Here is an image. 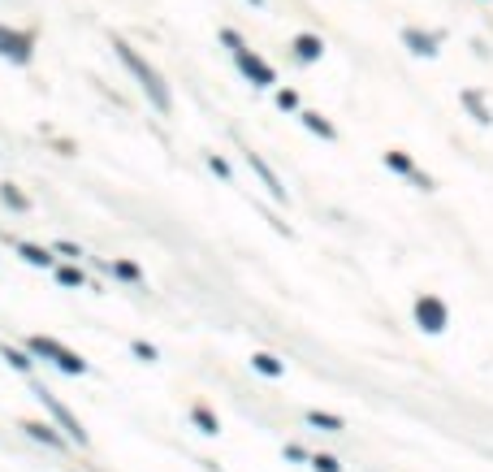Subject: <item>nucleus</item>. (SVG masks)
I'll return each instance as SVG.
<instances>
[{"label":"nucleus","instance_id":"1","mask_svg":"<svg viewBox=\"0 0 493 472\" xmlns=\"http://www.w3.org/2000/svg\"><path fill=\"white\" fill-rule=\"evenodd\" d=\"M221 44L229 48V53H234V61L242 65V74H246V78H251V83H255V87H273V70H269V65H264V61H255L251 53H246V48H242V39L234 35V30H221Z\"/></svg>","mask_w":493,"mask_h":472},{"label":"nucleus","instance_id":"2","mask_svg":"<svg viewBox=\"0 0 493 472\" xmlns=\"http://www.w3.org/2000/svg\"><path fill=\"white\" fill-rule=\"evenodd\" d=\"M117 57H122V61L130 65V70H135V74H139V83H143V91H147V95H152V100H156L160 108H169V91H164V87H160V78H156V70H152V65H147V61H143L139 53H130V48H126L122 39H117Z\"/></svg>","mask_w":493,"mask_h":472},{"label":"nucleus","instance_id":"3","mask_svg":"<svg viewBox=\"0 0 493 472\" xmlns=\"http://www.w3.org/2000/svg\"><path fill=\"white\" fill-rule=\"evenodd\" d=\"M26 347L35 351V355H48V360H52V364H61L65 372H87V364H82V360H78V355H74L70 347H61V343H52V338H30Z\"/></svg>","mask_w":493,"mask_h":472},{"label":"nucleus","instance_id":"4","mask_svg":"<svg viewBox=\"0 0 493 472\" xmlns=\"http://www.w3.org/2000/svg\"><path fill=\"white\" fill-rule=\"evenodd\" d=\"M416 317H420V325H424L429 334L446 330V308H441V299H433V295H424V299L416 303Z\"/></svg>","mask_w":493,"mask_h":472},{"label":"nucleus","instance_id":"5","mask_svg":"<svg viewBox=\"0 0 493 472\" xmlns=\"http://www.w3.org/2000/svg\"><path fill=\"white\" fill-rule=\"evenodd\" d=\"M0 53H9L13 61H26L30 57V39L26 35H13V30L0 26Z\"/></svg>","mask_w":493,"mask_h":472},{"label":"nucleus","instance_id":"6","mask_svg":"<svg viewBox=\"0 0 493 472\" xmlns=\"http://www.w3.org/2000/svg\"><path fill=\"white\" fill-rule=\"evenodd\" d=\"M44 403H48V408H52V416L61 420V429H65V433H70V437H74V442H87V433H82V425H78V420H74L70 412H65V408H61V403H57L52 395H44Z\"/></svg>","mask_w":493,"mask_h":472},{"label":"nucleus","instance_id":"7","mask_svg":"<svg viewBox=\"0 0 493 472\" xmlns=\"http://www.w3.org/2000/svg\"><path fill=\"white\" fill-rule=\"evenodd\" d=\"M389 165H394V169H398V173H407V178H416V182H420V187H429V178H424V173H416V165H411V160H407V156H398V152H389Z\"/></svg>","mask_w":493,"mask_h":472},{"label":"nucleus","instance_id":"8","mask_svg":"<svg viewBox=\"0 0 493 472\" xmlns=\"http://www.w3.org/2000/svg\"><path fill=\"white\" fill-rule=\"evenodd\" d=\"M299 117H303V126H311V130H316L320 139H334V126H329V122L320 117V113H299Z\"/></svg>","mask_w":493,"mask_h":472},{"label":"nucleus","instance_id":"9","mask_svg":"<svg viewBox=\"0 0 493 472\" xmlns=\"http://www.w3.org/2000/svg\"><path fill=\"white\" fill-rule=\"evenodd\" d=\"M307 425H316V429H325V433H338L342 420H338V416H325V412H307Z\"/></svg>","mask_w":493,"mask_h":472},{"label":"nucleus","instance_id":"10","mask_svg":"<svg viewBox=\"0 0 493 472\" xmlns=\"http://www.w3.org/2000/svg\"><path fill=\"white\" fill-rule=\"evenodd\" d=\"M294 53H299V57H307V61H316V57H320V39H316V35H299V44H294Z\"/></svg>","mask_w":493,"mask_h":472},{"label":"nucleus","instance_id":"11","mask_svg":"<svg viewBox=\"0 0 493 472\" xmlns=\"http://www.w3.org/2000/svg\"><path fill=\"white\" fill-rule=\"evenodd\" d=\"M113 273H117V278H126V282H143L139 265H130V260H117V265H113Z\"/></svg>","mask_w":493,"mask_h":472},{"label":"nucleus","instance_id":"12","mask_svg":"<svg viewBox=\"0 0 493 472\" xmlns=\"http://www.w3.org/2000/svg\"><path fill=\"white\" fill-rule=\"evenodd\" d=\"M195 420L204 425V433H221V425H217V416H212L208 408H195Z\"/></svg>","mask_w":493,"mask_h":472},{"label":"nucleus","instance_id":"13","mask_svg":"<svg viewBox=\"0 0 493 472\" xmlns=\"http://www.w3.org/2000/svg\"><path fill=\"white\" fill-rule=\"evenodd\" d=\"M255 368L269 372V377H277V372H282V360H273V355H255Z\"/></svg>","mask_w":493,"mask_h":472},{"label":"nucleus","instance_id":"14","mask_svg":"<svg viewBox=\"0 0 493 472\" xmlns=\"http://www.w3.org/2000/svg\"><path fill=\"white\" fill-rule=\"evenodd\" d=\"M26 433H30V437H39V442H61L57 433H48V425H26Z\"/></svg>","mask_w":493,"mask_h":472},{"label":"nucleus","instance_id":"15","mask_svg":"<svg viewBox=\"0 0 493 472\" xmlns=\"http://www.w3.org/2000/svg\"><path fill=\"white\" fill-rule=\"evenodd\" d=\"M22 256L30 260V265H48V260H52V256H48L44 247H22Z\"/></svg>","mask_w":493,"mask_h":472},{"label":"nucleus","instance_id":"16","mask_svg":"<svg viewBox=\"0 0 493 472\" xmlns=\"http://www.w3.org/2000/svg\"><path fill=\"white\" fill-rule=\"evenodd\" d=\"M57 278H61L65 286H82V273H78V269H57Z\"/></svg>","mask_w":493,"mask_h":472},{"label":"nucleus","instance_id":"17","mask_svg":"<svg viewBox=\"0 0 493 472\" xmlns=\"http://www.w3.org/2000/svg\"><path fill=\"white\" fill-rule=\"evenodd\" d=\"M5 360H9L13 368H30V360H26L22 351H13V347H5Z\"/></svg>","mask_w":493,"mask_h":472},{"label":"nucleus","instance_id":"18","mask_svg":"<svg viewBox=\"0 0 493 472\" xmlns=\"http://www.w3.org/2000/svg\"><path fill=\"white\" fill-rule=\"evenodd\" d=\"M316 472H338V460L334 455H316Z\"/></svg>","mask_w":493,"mask_h":472},{"label":"nucleus","instance_id":"19","mask_svg":"<svg viewBox=\"0 0 493 472\" xmlns=\"http://www.w3.org/2000/svg\"><path fill=\"white\" fill-rule=\"evenodd\" d=\"M286 460H294V464H307V451H299V446H286Z\"/></svg>","mask_w":493,"mask_h":472}]
</instances>
